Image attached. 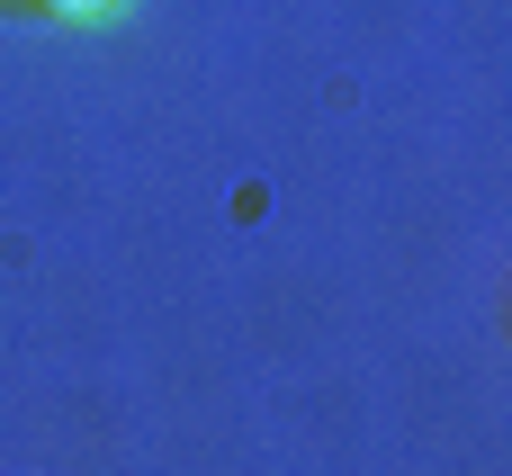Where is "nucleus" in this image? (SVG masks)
<instances>
[{"label":"nucleus","mask_w":512,"mask_h":476,"mask_svg":"<svg viewBox=\"0 0 512 476\" xmlns=\"http://www.w3.org/2000/svg\"><path fill=\"white\" fill-rule=\"evenodd\" d=\"M54 18H72V27H108V18H126V0H45Z\"/></svg>","instance_id":"1"}]
</instances>
